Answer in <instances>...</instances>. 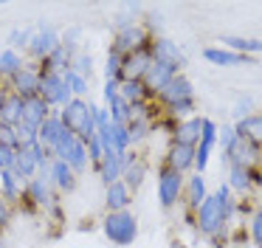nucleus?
Segmentation results:
<instances>
[{
	"label": "nucleus",
	"mask_w": 262,
	"mask_h": 248,
	"mask_svg": "<svg viewBox=\"0 0 262 248\" xmlns=\"http://www.w3.org/2000/svg\"><path fill=\"white\" fill-rule=\"evenodd\" d=\"M26 195H29L31 203H40V206L51 200V197H48V189H46V180H42V178H31L29 186H26Z\"/></svg>",
	"instance_id": "32"
},
{
	"label": "nucleus",
	"mask_w": 262,
	"mask_h": 248,
	"mask_svg": "<svg viewBox=\"0 0 262 248\" xmlns=\"http://www.w3.org/2000/svg\"><path fill=\"white\" fill-rule=\"evenodd\" d=\"M158 99L164 101L166 107H172V105H181V101H186V99H194L192 82H189L186 76H181V73H178V76L172 79V82H169V85H166V88L158 93Z\"/></svg>",
	"instance_id": "10"
},
{
	"label": "nucleus",
	"mask_w": 262,
	"mask_h": 248,
	"mask_svg": "<svg viewBox=\"0 0 262 248\" xmlns=\"http://www.w3.org/2000/svg\"><path fill=\"white\" fill-rule=\"evenodd\" d=\"M147 45H149L147 34H144L138 26H130V28H124V31L116 34V45L110 51H113V54H119L121 59H124L127 54H133V51H138V48H147Z\"/></svg>",
	"instance_id": "9"
},
{
	"label": "nucleus",
	"mask_w": 262,
	"mask_h": 248,
	"mask_svg": "<svg viewBox=\"0 0 262 248\" xmlns=\"http://www.w3.org/2000/svg\"><path fill=\"white\" fill-rule=\"evenodd\" d=\"M183 195V175L175 172V169L164 167L158 175V200L164 209H172Z\"/></svg>",
	"instance_id": "6"
},
{
	"label": "nucleus",
	"mask_w": 262,
	"mask_h": 248,
	"mask_svg": "<svg viewBox=\"0 0 262 248\" xmlns=\"http://www.w3.org/2000/svg\"><path fill=\"white\" fill-rule=\"evenodd\" d=\"M6 99V90H3V85H0V101Z\"/></svg>",
	"instance_id": "48"
},
{
	"label": "nucleus",
	"mask_w": 262,
	"mask_h": 248,
	"mask_svg": "<svg viewBox=\"0 0 262 248\" xmlns=\"http://www.w3.org/2000/svg\"><path fill=\"white\" fill-rule=\"evenodd\" d=\"M104 237H107L113 245H133L138 237V223L130 212H110L104 217Z\"/></svg>",
	"instance_id": "3"
},
{
	"label": "nucleus",
	"mask_w": 262,
	"mask_h": 248,
	"mask_svg": "<svg viewBox=\"0 0 262 248\" xmlns=\"http://www.w3.org/2000/svg\"><path fill=\"white\" fill-rule=\"evenodd\" d=\"M217 124L211 121V118H203V130H200V141L198 144H209V147H214L217 144Z\"/></svg>",
	"instance_id": "37"
},
{
	"label": "nucleus",
	"mask_w": 262,
	"mask_h": 248,
	"mask_svg": "<svg viewBox=\"0 0 262 248\" xmlns=\"http://www.w3.org/2000/svg\"><path fill=\"white\" fill-rule=\"evenodd\" d=\"M121 163H124L121 180H124V183L130 186V192H133V189H138V186H141V180H144V175H147V163H144L141 158L130 155V152H127V155L121 158Z\"/></svg>",
	"instance_id": "19"
},
{
	"label": "nucleus",
	"mask_w": 262,
	"mask_h": 248,
	"mask_svg": "<svg viewBox=\"0 0 262 248\" xmlns=\"http://www.w3.org/2000/svg\"><path fill=\"white\" fill-rule=\"evenodd\" d=\"M0 147L17 150V135H14V127H9V124H0Z\"/></svg>",
	"instance_id": "39"
},
{
	"label": "nucleus",
	"mask_w": 262,
	"mask_h": 248,
	"mask_svg": "<svg viewBox=\"0 0 262 248\" xmlns=\"http://www.w3.org/2000/svg\"><path fill=\"white\" fill-rule=\"evenodd\" d=\"M149 62H152L149 45L127 54L124 59H121V82H141L144 73H147V68H149Z\"/></svg>",
	"instance_id": "7"
},
{
	"label": "nucleus",
	"mask_w": 262,
	"mask_h": 248,
	"mask_svg": "<svg viewBox=\"0 0 262 248\" xmlns=\"http://www.w3.org/2000/svg\"><path fill=\"white\" fill-rule=\"evenodd\" d=\"M48 116H51V113H48V105L40 99V96H29V99H23V121L29 124V127L40 130V124L46 121Z\"/></svg>",
	"instance_id": "16"
},
{
	"label": "nucleus",
	"mask_w": 262,
	"mask_h": 248,
	"mask_svg": "<svg viewBox=\"0 0 262 248\" xmlns=\"http://www.w3.org/2000/svg\"><path fill=\"white\" fill-rule=\"evenodd\" d=\"M62 135H65V127H62V121H59V116H48L46 121L40 124V130H37V141H40L46 150H54Z\"/></svg>",
	"instance_id": "15"
},
{
	"label": "nucleus",
	"mask_w": 262,
	"mask_h": 248,
	"mask_svg": "<svg viewBox=\"0 0 262 248\" xmlns=\"http://www.w3.org/2000/svg\"><path fill=\"white\" fill-rule=\"evenodd\" d=\"M14 135H17V150H26V147L37 144V130L29 127L26 121H20L17 127H14Z\"/></svg>",
	"instance_id": "33"
},
{
	"label": "nucleus",
	"mask_w": 262,
	"mask_h": 248,
	"mask_svg": "<svg viewBox=\"0 0 262 248\" xmlns=\"http://www.w3.org/2000/svg\"><path fill=\"white\" fill-rule=\"evenodd\" d=\"M59 121L68 133H74L82 144H88L91 138H96V107L88 105L82 99H74L62 107L59 113Z\"/></svg>",
	"instance_id": "2"
},
{
	"label": "nucleus",
	"mask_w": 262,
	"mask_h": 248,
	"mask_svg": "<svg viewBox=\"0 0 262 248\" xmlns=\"http://www.w3.org/2000/svg\"><path fill=\"white\" fill-rule=\"evenodd\" d=\"M54 155L68 163L74 172H82V169L88 167V161H91V158H88V147L82 144L74 133H68V130H65V135L59 138V144L54 147Z\"/></svg>",
	"instance_id": "5"
},
{
	"label": "nucleus",
	"mask_w": 262,
	"mask_h": 248,
	"mask_svg": "<svg viewBox=\"0 0 262 248\" xmlns=\"http://www.w3.org/2000/svg\"><path fill=\"white\" fill-rule=\"evenodd\" d=\"M251 178H254V172L245 167H231V172H228V189H237V192H245L251 186Z\"/></svg>",
	"instance_id": "30"
},
{
	"label": "nucleus",
	"mask_w": 262,
	"mask_h": 248,
	"mask_svg": "<svg viewBox=\"0 0 262 248\" xmlns=\"http://www.w3.org/2000/svg\"><path fill=\"white\" fill-rule=\"evenodd\" d=\"M192 110H194V99H186V101H181V105H172L169 107L172 116H189Z\"/></svg>",
	"instance_id": "43"
},
{
	"label": "nucleus",
	"mask_w": 262,
	"mask_h": 248,
	"mask_svg": "<svg viewBox=\"0 0 262 248\" xmlns=\"http://www.w3.org/2000/svg\"><path fill=\"white\" fill-rule=\"evenodd\" d=\"M0 197H3V195H0Z\"/></svg>",
	"instance_id": "49"
},
{
	"label": "nucleus",
	"mask_w": 262,
	"mask_h": 248,
	"mask_svg": "<svg viewBox=\"0 0 262 248\" xmlns=\"http://www.w3.org/2000/svg\"><path fill=\"white\" fill-rule=\"evenodd\" d=\"M226 161L231 163V167H245V169H251V163L256 161V147L248 144L245 138H239L237 144H234V150L226 155Z\"/></svg>",
	"instance_id": "23"
},
{
	"label": "nucleus",
	"mask_w": 262,
	"mask_h": 248,
	"mask_svg": "<svg viewBox=\"0 0 262 248\" xmlns=\"http://www.w3.org/2000/svg\"><path fill=\"white\" fill-rule=\"evenodd\" d=\"M14 158H17V150H9V147H0V169H12Z\"/></svg>",
	"instance_id": "42"
},
{
	"label": "nucleus",
	"mask_w": 262,
	"mask_h": 248,
	"mask_svg": "<svg viewBox=\"0 0 262 248\" xmlns=\"http://www.w3.org/2000/svg\"><path fill=\"white\" fill-rule=\"evenodd\" d=\"M237 135L245 138L248 144L262 147V113H251V116L237 121Z\"/></svg>",
	"instance_id": "17"
},
{
	"label": "nucleus",
	"mask_w": 262,
	"mask_h": 248,
	"mask_svg": "<svg viewBox=\"0 0 262 248\" xmlns=\"http://www.w3.org/2000/svg\"><path fill=\"white\" fill-rule=\"evenodd\" d=\"M203 200H206V180H203V175H192L186 180V206L192 212H198Z\"/></svg>",
	"instance_id": "25"
},
{
	"label": "nucleus",
	"mask_w": 262,
	"mask_h": 248,
	"mask_svg": "<svg viewBox=\"0 0 262 248\" xmlns=\"http://www.w3.org/2000/svg\"><path fill=\"white\" fill-rule=\"evenodd\" d=\"M85 147H88V158H91V161L99 167V163H102V155H104V152H102V144H99V138H91Z\"/></svg>",
	"instance_id": "41"
},
{
	"label": "nucleus",
	"mask_w": 262,
	"mask_h": 248,
	"mask_svg": "<svg viewBox=\"0 0 262 248\" xmlns=\"http://www.w3.org/2000/svg\"><path fill=\"white\" fill-rule=\"evenodd\" d=\"M200 130H203V118L198 116H189L178 124L175 130V144H189V147H198L200 141Z\"/></svg>",
	"instance_id": "21"
},
{
	"label": "nucleus",
	"mask_w": 262,
	"mask_h": 248,
	"mask_svg": "<svg viewBox=\"0 0 262 248\" xmlns=\"http://www.w3.org/2000/svg\"><path fill=\"white\" fill-rule=\"evenodd\" d=\"M12 93H17L20 99H29V96H37L40 93V71L37 68H26L17 71L12 76Z\"/></svg>",
	"instance_id": "11"
},
{
	"label": "nucleus",
	"mask_w": 262,
	"mask_h": 248,
	"mask_svg": "<svg viewBox=\"0 0 262 248\" xmlns=\"http://www.w3.org/2000/svg\"><path fill=\"white\" fill-rule=\"evenodd\" d=\"M149 54H152V59L166 62V65H175V68H183V65H186V56L178 51V45L169 43V39H164V37L149 39Z\"/></svg>",
	"instance_id": "12"
},
{
	"label": "nucleus",
	"mask_w": 262,
	"mask_h": 248,
	"mask_svg": "<svg viewBox=\"0 0 262 248\" xmlns=\"http://www.w3.org/2000/svg\"><path fill=\"white\" fill-rule=\"evenodd\" d=\"M166 167L183 175L189 167H194V147H189V144H175V141H172L169 155H166Z\"/></svg>",
	"instance_id": "13"
},
{
	"label": "nucleus",
	"mask_w": 262,
	"mask_h": 248,
	"mask_svg": "<svg viewBox=\"0 0 262 248\" xmlns=\"http://www.w3.org/2000/svg\"><path fill=\"white\" fill-rule=\"evenodd\" d=\"M119 96L127 105H144L149 99V90L144 88V82H119Z\"/></svg>",
	"instance_id": "26"
},
{
	"label": "nucleus",
	"mask_w": 262,
	"mask_h": 248,
	"mask_svg": "<svg viewBox=\"0 0 262 248\" xmlns=\"http://www.w3.org/2000/svg\"><path fill=\"white\" fill-rule=\"evenodd\" d=\"M40 96L42 101H46L48 107H65L68 101H74V93H71V88L65 85L62 73H42L40 71Z\"/></svg>",
	"instance_id": "4"
},
{
	"label": "nucleus",
	"mask_w": 262,
	"mask_h": 248,
	"mask_svg": "<svg viewBox=\"0 0 262 248\" xmlns=\"http://www.w3.org/2000/svg\"><path fill=\"white\" fill-rule=\"evenodd\" d=\"M62 79H65V85L71 88V93H74V96H82V93H88V79H85V76H79V73H74L71 68L62 73Z\"/></svg>",
	"instance_id": "34"
},
{
	"label": "nucleus",
	"mask_w": 262,
	"mask_h": 248,
	"mask_svg": "<svg viewBox=\"0 0 262 248\" xmlns=\"http://www.w3.org/2000/svg\"><path fill=\"white\" fill-rule=\"evenodd\" d=\"M211 150H214V147H209V144H198V147H194V169H198V175H203V172H206Z\"/></svg>",
	"instance_id": "36"
},
{
	"label": "nucleus",
	"mask_w": 262,
	"mask_h": 248,
	"mask_svg": "<svg viewBox=\"0 0 262 248\" xmlns=\"http://www.w3.org/2000/svg\"><path fill=\"white\" fill-rule=\"evenodd\" d=\"M116 96H119V82L107 79V85H104V101H113Z\"/></svg>",
	"instance_id": "44"
},
{
	"label": "nucleus",
	"mask_w": 262,
	"mask_h": 248,
	"mask_svg": "<svg viewBox=\"0 0 262 248\" xmlns=\"http://www.w3.org/2000/svg\"><path fill=\"white\" fill-rule=\"evenodd\" d=\"M251 99H239L237 101V110H234V113H237V118H245V116H251Z\"/></svg>",
	"instance_id": "46"
},
{
	"label": "nucleus",
	"mask_w": 262,
	"mask_h": 248,
	"mask_svg": "<svg viewBox=\"0 0 262 248\" xmlns=\"http://www.w3.org/2000/svg\"><path fill=\"white\" fill-rule=\"evenodd\" d=\"M203 56L211 62V65H220V68H234V65H254L251 56H243V54H234L228 48H206Z\"/></svg>",
	"instance_id": "14"
},
{
	"label": "nucleus",
	"mask_w": 262,
	"mask_h": 248,
	"mask_svg": "<svg viewBox=\"0 0 262 248\" xmlns=\"http://www.w3.org/2000/svg\"><path fill=\"white\" fill-rule=\"evenodd\" d=\"M0 189H3V197H6V200H17L20 180L12 169H0Z\"/></svg>",
	"instance_id": "29"
},
{
	"label": "nucleus",
	"mask_w": 262,
	"mask_h": 248,
	"mask_svg": "<svg viewBox=\"0 0 262 248\" xmlns=\"http://www.w3.org/2000/svg\"><path fill=\"white\" fill-rule=\"evenodd\" d=\"M121 172H124V163H121L119 155H102V163H99V175H102L104 183H116L121 180Z\"/></svg>",
	"instance_id": "27"
},
{
	"label": "nucleus",
	"mask_w": 262,
	"mask_h": 248,
	"mask_svg": "<svg viewBox=\"0 0 262 248\" xmlns=\"http://www.w3.org/2000/svg\"><path fill=\"white\" fill-rule=\"evenodd\" d=\"M57 45H59V37H57V34H54L51 28H40V34H34V37H31L29 48H31V54H34L37 59H46V56L51 54Z\"/></svg>",
	"instance_id": "22"
},
{
	"label": "nucleus",
	"mask_w": 262,
	"mask_h": 248,
	"mask_svg": "<svg viewBox=\"0 0 262 248\" xmlns=\"http://www.w3.org/2000/svg\"><path fill=\"white\" fill-rule=\"evenodd\" d=\"M23 121V99L17 93H6V99L0 101V124L17 127Z\"/></svg>",
	"instance_id": "20"
},
{
	"label": "nucleus",
	"mask_w": 262,
	"mask_h": 248,
	"mask_svg": "<svg viewBox=\"0 0 262 248\" xmlns=\"http://www.w3.org/2000/svg\"><path fill=\"white\" fill-rule=\"evenodd\" d=\"M231 212H234L231 189H228V183H220V189H217L214 195H206V200L200 203V209L194 212L198 214V229L203 231L206 237L220 234L226 220L231 217Z\"/></svg>",
	"instance_id": "1"
},
{
	"label": "nucleus",
	"mask_w": 262,
	"mask_h": 248,
	"mask_svg": "<svg viewBox=\"0 0 262 248\" xmlns=\"http://www.w3.org/2000/svg\"><path fill=\"white\" fill-rule=\"evenodd\" d=\"M17 71H23V59H20V54L17 51H3V54H0V73H3V76H14V73Z\"/></svg>",
	"instance_id": "31"
},
{
	"label": "nucleus",
	"mask_w": 262,
	"mask_h": 248,
	"mask_svg": "<svg viewBox=\"0 0 262 248\" xmlns=\"http://www.w3.org/2000/svg\"><path fill=\"white\" fill-rule=\"evenodd\" d=\"M9 43L12 45H26V43H31V37H29V31H14L12 37H9Z\"/></svg>",
	"instance_id": "45"
},
{
	"label": "nucleus",
	"mask_w": 262,
	"mask_h": 248,
	"mask_svg": "<svg viewBox=\"0 0 262 248\" xmlns=\"http://www.w3.org/2000/svg\"><path fill=\"white\" fill-rule=\"evenodd\" d=\"M178 76V68L175 65H166V62H158V59H152L149 62V68H147V73H144V88L149 90V96H158L161 90L166 88V85L172 82V79Z\"/></svg>",
	"instance_id": "8"
},
{
	"label": "nucleus",
	"mask_w": 262,
	"mask_h": 248,
	"mask_svg": "<svg viewBox=\"0 0 262 248\" xmlns=\"http://www.w3.org/2000/svg\"><path fill=\"white\" fill-rule=\"evenodd\" d=\"M217 141H220V147H223V152H231L234 150V144L239 141V135H237V127H220L217 130Z\"/></svg>",
	"instance_id": "35"
},
{
	"label": "nucleus",
	"mask_w": 262,
	"mask_h": 248,
	"mask_svg": "<svg viewBox=\"0 0 262 248\" xmlns=\"http://www.w3.org/2000/svg\"><path fill=\"white\" fill-rule=\"evenodd\" d=\"M220 43L228 45V51L234 54H243V56H251V54H262V39H245V37H223Z\"/></svg>",
	"instance_id": "28"
},
{
	"label": "nucleus",
	"mask_w": 262,
	"mask_h": 248,
	"mask_svg": "<svg viewBox=\"0 0 262 248\" xmlns=\"http://www.w3.org/2000/svg\"><path fill=\"white\" fill-rule=\"evenodd\" d=\"M130 200H133V192H130V186H127L124 180H116V183H110V186H107L104 203H107L110 212H127Z\"/></svg>",
	"instance_id": "18"
},
{
	"label": "nucleus",
	"mask_w": 262,
	"mask_h": 248,
	"mask_svg": "<svg viewBox=\"0 0 262 248\" xmlns=\"http://www.w3.org/2000/svg\"><path fill=\"white\" fill-rule=\"evenodd\" d=\"M51 180L59 186V189H65V192H71L76 186V172L68 167L65 161H59V158H54L51 161Z\"/></svg>",
	"instance_id": "24"
},
{
	"label": "nucleus",
	"mask_w": 262,
	"mask_h": 248,
	"mask_svg": "<svg viewBox=\"0 0 262 248\" xmlns=\"http://www.w3.org/2000/svg\"><path fill=\"white\" fill-rule=\"evenodd\" d=\"M9 223V209H6V200L0 197V225H6Z\"/></svg>",
	"instance_id": "47"
},
{
	"label": "nucleus",
	"mask_w": 262,
	"mask_h": 248,
	"mask_svg": "<svg viewBox=\"0 0 262 248\" xmlns=\"http://www.w3.org/2000/svg\"><path fill=\"white\" fill-rule=\"evenodd\" d=\"M104 73H107V79H113V82H121V56L119 54H113V51L107 54V68H104Z\"/></svg>",
	"instance_id": "38"
},
{
	"label": "nucleus",
	"mask_w": 262,
	"mask_h": 248,
	"mask_svg": "<svg viewBox=\"0 0 262 248\" xmlns=\"http://www.w3.org/2000/svg\"><path fill=\"white\" fill-rule=\"evenodd\" d=\"M251 237H254V242L262 248V209L251 217Z\"/></svg>",
	"instance_id": "40"
}]
</instances>
